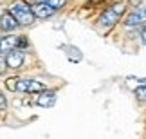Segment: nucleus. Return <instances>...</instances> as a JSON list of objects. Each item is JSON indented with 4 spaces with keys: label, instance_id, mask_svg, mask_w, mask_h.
I'll return each mask as SVG.
<instances>
[{
    "label": "nucleus",
    "instance_id": "423d86ee",
    "mask_svg": "<svg viewBox=\"0 0 146 139\" xmlns=\"http://www.w3.org/2000/svg\"><path fill=\"white\" fill-rule=\"evenodd\" d=\"M31 9H33V13H35L36 18H42V20H45L49 18V16H52L56 13V9H52L47 2H42V4H36V5H31Z\"/></svg>",
    "mask_w": 146,
    "mask_h": 139
},
{
    "label": "nucleus",
    "instance_id": "20e7f679",
    "mask_svg": "<svg viewBox=\"0 0 146 139\" xmlns=\"http://www.w3.org/2000/svg\"><path fill=\"white\" fill-rule=\"evenodd\" d=\"M22 63H24V51L22 49H13L5 54V65L9 69H20Z\"/></svg>",
    "mask_w": 146,
    "mask_h": 139
},
{
    "label": "nucleus",
    "instance_id": "dca6fc26",
    "mask_svg": "<svg viewBox=\"0 0 146 139\" xmlns=\"http://www.w3.org/2000/svg\"><path fill=\"white\" fill-rule=\"evenodd\" d=\"M141 36H143V42L146 43V25L143 27V31H141Z\"/></svg>",
    "mask_w": 146,
    "mask_h": 139
},
{
    "label": "nucleus",
    "instance_id": "f8f14e48",
    "mask_svg": "<svg viewBox=\"0 0 146 139\" xmlns=\"http://www.w3.org/2000/svg\"><path fill=\"white\" fill-rule=\"evenodd\" d=\"M5 85H7L9 90H16V85H18V78H11V80L5 81Z\"/></svg>",
    "mask_w": 146,
    "mask_h": 139
},
{
    "label": "nucleus",
    "instance_id": "f03ea898",
    "mask_svg": "<svg viewBox=\"0 0 146 139\" xmlns=\"http://www.w3.org/2000/svg\"><path fill=\"white\" fill-rule=\"evenodd\" d=\"M123 11H125V4H115V5H112V7H108L103 15L99 16L98 24H99L101 27H105V29H110V27H114L117 22H119Z\"/></svg>",
    "mask_w": 146,
    "mask_h": 139
},
{
    "label": "nucleus",
    "instance_id": "4468645a",
    "mask_svg": "<svg viewBox=\"0 0 146 139\" xmlns=\"http://www.w3.org/2000/svg\"><path fill=\"white\" fill-rule=\"evenodd\" d=\"M5 107H7V101H5V96H4V94H0V112H2V110H5Z\"/></svg>",
    "mask_w": 146,
    "mask_h": 139
},
{
    "label": "nucleus",
    "instance_id": "9b49d317",
    "mask_svg": "<svg viewBox=\"0 0 146 139\" xmlns=\"http://www.w3.org/2000/svg\"><path fill=\"white\" fill-rule=\"evenodd\" d=\"M47 4H49L52 9L58 11L60 7H63V5H65V0H47Z\"/></svg>",
    "mask_w": 146,
    "mask_h": 139
},
{
    "label": "nucleus",
    "instance_id": "2eb2a0df",
    "mask_svg": "<svg viewBox=\"0 0 146 139\" xmlns=\"http://www.w3.org/2000/svg\"><path fill=\"white\" fill-rule=\"evenodd\" d=\"M25 2H29L33 5H36V4H42V2H47V0H25Z\"/></svg>",
    "mask_w": 146,
    "mask_h": 139
},
{
    "label": "nucleus",
    "instance_id": "9d476101",
    "mask_svg": "<svg viewBox=\"0 0 146 139\" xmlns=\"http://www.w3.org/2000/svg\"><path fill=\"white\" fill-rule=\"evenodd\" d=\"M135 96H137V99H141V101H146V85H139L135 88Z\"/></svg>",
    "mask_w": 146,
    "mask_h": 139
},
{
    "label": "nucleus",
    "instance_id": "0eeeda50",
    "mask_svg": "<svg viewBox=\"0 0 146 139\" xmlns=\"http://www.w3.org/2000/svg\"><path fill=\"white\" fill-rule=\"evenodd\" d=\"M16 27H18V22L13 18L11 13H4L2 16H0V29H2V31L9 33V31H15Z\"/></svg>",
    "mask_w": 146,
    "mask_h": 139
},
{
    "label": "nucleus",
    "instance_id": "1a4fd4ad",
    "mask_svg": "<svg viewBox=\"0 0 146 139\" xmlns=\"http://www.w3.org/2000/svg\"><path fill=\"white\" fill-rule=\"evenodd\" d=\"M56 101V94L54 92H43L42 96H38L36 103L40 105V107H52Z\"/></svg>",
    "mask_w": 146,
    "mask_h": 139
},
{
    "label": "nucleus",
    "instance_id": "7ed1b4c3",
    "mask_svg": "<svg viewBox=\"0 0 146 139\" xmlns=\"http://www.w3.org/2000/svg\"><path fill=\"white\" fill-rule=\"evenodd\" d=\"M16 90H20V92H43L45 85L40 81H35V80H18Z\"/></svg>",
    "mask_w": 146,
    "mask_h": 139
},
{
    "label": "nucleus",
    "instance_id": "39448f33",
    "mask_svg": "<svg viewBox=\"0 0 146 139\" xmlns=\"http://www.w3.org/2000/svg\"><path fill=\"white\" fill-rule=\"evenodd\" d=\"M146 22V7H137L133 9L126 18V25L128 27H133V25H141Z\"/></svg>",
    "mask_w": 146,
    "mask_h": 139
},
{
    "label": "nucleus",
    "instance_id": "f3484780",
    "mask_svg": "<svg viewBox=\"0 0 146 139\" xmlns=\"http://www.w3.org/2000/svg\"><path fill=\"white\" fill-rule=\"evenodd\" d=\"M4 65H5V62H2V60H0V70L4 69Z\"/></svg>",
    "mask_w": 146,
    "mask_h": 139
},
{
    "label": "nucleus",
    "instance_id": "f257e3e1",
    "mask_svg": "<svg viewBox=\"0 0 146 139\" xmlns=\"http://www.w3.org/2000/svg\"><path fill=\"white\" fill-rule=\"evenodd\" d=\"M9 13L13 15V18L16 22H18V25H31L33 22H35V13H33V9L25 2H16V4H13Z\"/></svg>",
    "mask_w": 146,
    "mask_h": 139
},
{
    "label": "nucleus",
    "instance_id": "ddd939ff",
    "mask_svg": "<svg viewBox=\"0 0 146 139\" xmlns=\"http://www.w3.org/2000/svg\"><path fill=\"white\" fill-rule=\"evenodd\" d=\"M29 45V42L25 40V36H18V49H24Z\"/></svg>",
    "mask_w": 146,
    "mask_h": 139
},
{
    "label": "nucleus",
    "instance_id": "6e6552de",
    "mask_svg": "<svg viewBox=\"0 0 146 139\" xmlns=\"http://www.w3.org/2000/svg\"><path fill=\"white\" fill-rule=\"evenodd\" d=\"M13 49H18V36L0 38V53H9Z\"/></svg>",
    "mask_w": 146,
    "mask_h": 139
}]
</instances>
